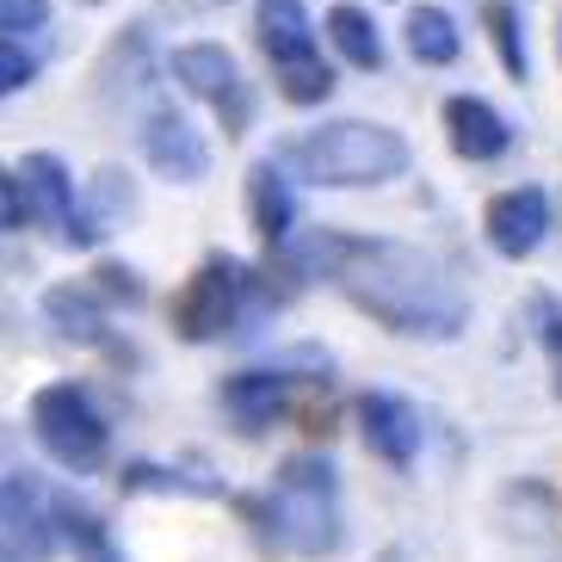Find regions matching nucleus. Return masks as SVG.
Returning a JSON list of instances; mask_svg holds the SVG:
<instances>
[{
    "label": "nucleus",
    "mask_w": 562,
    "mask_h": 562,
    "mask_svg": "<svg viewBox=\"0 0 562 562\" xmlns=\"http://www.w3.org/2000/svg\"><path fill=\"white\" fill-rule=\"evenodd\" d=\"M32 432L44 458L63 463L68 476H93L112 458V427L100 402L87 396V383H44L32 396Z\"/></svg>",
    "instance_id": "obj_6"
},
{
    "label": "nucleus",
    "mask_w": 562,
    "mask_h": 562,
    "mask_svg": "<svg viewBox=\"0 0 562 562\" xmlns=\"http://www.w3.org/2000/svg\"><path fill=\"white\" fill-rule=\"evenodd\" d=\"M248 223L266 248H284L291 241V223H297V199L284 186V167L266 155V161L248 167Z\"/></svg>",
    "instance_id": "obj_16"
},
{
    "label": "nucleus",
    "mask_w": 562,
    "mask_h": 562,
    "mask_svg": "<svg viewBox=\"0 0 562 562\" xmlns=\"http://www.w3.org/2000/svg\"><path fill=\"white\" fill-rule=\"evenodd\" d=\"M0 37L44 44L50 37V0H0Z\"/></svg>",
    "instance_id": "obj_25"
},
{
    "label": "nucleus",
    "mask_w": 562,
    "mask_h": 562,
    "mask_svg": "<svg viewBox=\"0 0 562 562\" xmlns=\"http://www.w3.org/2000/svg\"><path fill=\"white\" fill-rule=\"evenodd\" d=\"M328 390V364L297 371V364H260V371H235L216 383V408L241 439L284 427V420H315V396Z\"/></svg>",
    "instance_id": "obj_5"
},
{
    "label": "nucleus",
    "mask_w": 562,
    "mask_h": 562,
    "mask_svg": "<svg viewBox=\"0 0 562 562\" xmlns=\"http://www.w3.org/2000/svg\"><path fill=\"white\" fill-rule=\"evenodd\" d=\"M359 432H364V451L378 463H390V470H414V458H420V414L396 390H364Z\"/></svg>",
    "instance_id": "obj_12"
},
{
    "label": "nucleus",
    "mask_w": 562,
    "mask_h": 562,
    "mask_svg": "<svg viewBox=\"0 0 562 562\" xmlns=\"http://www.w3.org/2000/svg\"><path fill=\"white\" fill-rule=\"evenodd\" d=\"M143 81H149V25H131L100 63V105L105 112H131Z\"/></svg>",
    "instance_id": "obj_18"
},
{
    "label": "nucleus",
    "mask_w": 562,
    "mask_h": 562,
    "mask_svg": "<svg viewBox=\"0 0 562 562\" xmlns=\"http://www.w3.org/2000/svg\"><path fill=\"white\" fill-rule=\"evenodd\" d=\"M241 519L254 526L260 550L322 562L347 544V513H340V470L322 451H297L279 463L266 495H235Z\"/></svg>",
    "instance_id": "obj_2"
},
{
    "label": "nucleus",
    "mask_w": 562,
    "mask_h": 562,
    "mask_svg": "<svg viewBox=\"0 0 562 562\" xmlns=\"http://www.w3.org/2000/svg\"><path fill=\"white\" fill-rule=\"evenodd\" d=\"M19 173H25V192H32V211L37 223H50L63 241H75V229H81V199H75V180H68V167L56 161V155H25L19 161Z\"/></svg>",
    "instance_id": "obj_14"
},
{
    "label": "nucleus",
    "mask_w": 562,
    "mask_h": 562,
    "mask_svg": "<svg viewBox=\"0 0 562 562\" xmlns=\"http://www.w3.org/2000/svg\"><path fill=\"white\" fill-rule=\"evenodd\" d=\"M446 143H451L458 161H495V155H507L513 131H507V117H501L488 100H476V93H451L446 100Z\"/></svg>",
    "instance_id": "obj_13"
},
{
    "label": "nucleus",
    "mask_w": 562,
    "mask_h": 562,
    "mask_svg": "<svg viewBox=\"0 0 562 562\" xmlns=\"http://www.w3.org/2000/svg\"><path fill=\"white\" fill-rule=\"evenodd\" d=\"M557 56H562V13H557Z\"/></svg>",
    "instance_id": "obj_30"
},
{
    "label": "nucleus",
    "mask_w": 562,
    "mask_h": 562,
    "mask_svg": "<svg viewBox=\"0 0 562 562\" xmlns=\"http://www.w3.org/2000/svg\"><path fill=\"white\" fill-rule=\"evenodd\" d=\"M482 32H488V44H495L501 68H507L513 81H526V32H519V7L513 0H482Z\"/></svg>",
    "instance_id": "obj_24"
},
{
    "label": "nucleus",
    "mask_w": 562,
    "mask_h": 562,
    "mask_svg": "<svg viewBox=\"0 0 562 562\" xmlns=\"http://www.w3.org/2000/svg\"><path fill=\"white\" fill-rule=\"evenodd\" d=\"M56 538V501L32 482V470H7L0 482V562H50Z\"/></svg>",
    "instance_id": "obj_9"
},
{
    "label": "nucleus",
    "mask_w": 562,
    "mask_h": 562,
    "mask_svg": "<svg viewBox=\"0 0 562 562\" xmlns=\"http://www.w3.org/2000/svg\"><path fill=\"white\" fill-rule=\"evenodd\" d=\"M526 328L544 352V371H550V396L562 402V303L550 291H531L526 297Z\"/></svg>",
    "instance_id": "obj_23"
},
{
    "label": "nucleus",
    "mask_w": 562,
    "mask_h": 562,
    "mask_svg": "<svg viewBox=\"0 0 562 562\" xmlns=\"http://www.w3.org/2000/svg\"><path fill=\"white\" fill-rule=\"evenodd\" d=\"M328 37H334V50L347 56L352 68H383V32H378V19L364 13V7H334L328 13Z\"/></svg>",
    "instance_id": "obj_21"
},
{
    "label": "nucleus",
    "mask_w": 562,
    "mask_h": 562,
    "mask_svg": "<svg viewBox=\"0 0 562 562\" xmlns=\"http://www.w3.org/2000/svg\"><path fill=\"white\" fill-rule=\"evenodd\" d=\"M136 204V192H131V173H117V167H105L100 180H93V192L81 199V229H75V241L68 248H93L105 229H112L117 216Z\"/></svg>",
    "instance_id": "obj_20"
},
{
    "label": "nucleus",
    "mask_w": 562,
    "mask_h": 562,
    "mask_svg": "<svg viewBox=\"0 0 562 562\" xmlns=\"http://www.w3.org/2000/svg\"><path fill=\"white\" fill-rule=\"evenodd\" d=\"M93 284H100L105 303H124V310H143V303H149L143 272H136V266H124V260H100V266H93Z\"/></svg>",
    "instance_id": "obj_26"
},
{
    "label": "nucleus",
    "mask_w": 562,
    "mask_h": 562,
    "mask_svg": "<svg viewBox=\"0 0 562 562\" xmlns=\"http://www.w3.org/2000/svg\"><path fill=\"white\" fill-rule=\"evenodd\" d=\"M167 68H173V81H180L192 100H204V105L216 112L223 136H248V124H254V93H248L241 68H235V56L223 50V44H180Z\"/></svg>",
    "instance_id": "obj_8"
},
{
    "label": "nucleus",
    "mask_w": 562,
    "mask_h": 562,
    "mask_svg": "<svg viewBox=\"0 0 562 562\" xmlns=\"http://www.w3.org/2000/svg\"><path fill=\"white\" fill-rule=\"evenodd\" d=\"M32 81H37V44L0 37V93H25Z\"/></svg>",
    "instance_id": "obj_27"
},
{
    "label": "nucleus",
    "mask_w": 562,
    "mask_h": 562,
    "mask_svg": "<svg viewBox=\"0 0 562 562\" xmlns=\"http://www.w3.org/2000/svg\"><path fill=\"white\" fill-rule=\"evenodd\" d=\"M254 32L272 63V81L291 105H322L334 93V68L315 50V25L303 13V0H260L254 7Z\"/></svg>",
    "instance_id": "obj_7"
},
{
    "label": "nucleus",
    "mask_w": 562,
    "mask_h": 562,
    "mask_svg": "<svg viewBox=\"0 0 562 562\" xmlns=\"http://www.w3.org/2000/svg\"><path fill=\"white\" fill-rule=\"evenodd\" d=\"M143 155H149L155 173H167V180L180 186H199L204 167H211V149H204V136L186 124V112L173 100H149L143 105Z\"/></svg>",
    "instance_id": "obj_11"
},
{
    "label": "nucleus",
    "mask_w": 562,
    "mask_h": 562,
    "mask_svg": "<svg viewBox=\"0 0 562 562\" xmlns=\"http://www.w3.org/2000/svg\"><path fill=\"white\" fill-rule=\"evenodd\" d=\"M0 223H7V235H19L25 223H37L32 192H25V173H19V167H7V180H0Z\"/></svg>",
    "instance_id": "obj_28"
},
{
    "label": "nucleus",
    "mask_w": 562,
    "mask_h": 562,
    "mask_svg": "<svg viewBox=\"0 0 562 562\" xmlns=\"http://www.w3.org/2000/svg\"><path fill=\"white\" fill-rule=\"evenodd\" d=\"M482 235L501 260H531L550 235V192L544 186H507L482 211Z\"/></svg>",
    "instance_id": "obj_10"
},
{
    "label": "nucleus",
    "mask_w": 562,
    "mask_h": 562,
    "mask_svg": "<svg viewBox=\"0 0 562 562\" xmlns=\"http://www.w3.org/2000/svg\"><path fill=\"white\" fill-rule=\"evenodd\" d=\"M284 303V291H272L266 272H254L235 254H204L192 266V279L173 297V334L186 347H211V340H235L248 334L260 315H272Z\"/></svg>",
    "instance_id": "obj_3"
},
{
    "label": "nucleus",
    "mask_w": 562,
    "mask_h": 562,
    "mask_svg": "<svg viewBox=\"0 0 562 562\" xmlns=\"http://www.w3.org/2000/svg\"><path fill=\"white\" fill-rule=\"evenodd\" d=\"M56 526H63V544L75 550V562H131V557H124V544L112 538V526H105L87 501L56 495Z\"/></svg>",
    "instance_id": "obj_19"
},
{
    "label": "nucleus",
    "mask_w": 562,
    "mask_h": 562,
    "mask_svg": "<svg viewBox=\"0 0 562 562\" xmlns=\"http://www.w3.org/2000/svg\"><path fill=\"white\" fill-rule=\"evenodd\" d=\"M284 161L297 167L310 186H383L396 180L402 167H408V143H402V131H390V124H364V117H334V124H315V131H303L291 149H284Z\"/></svg>",
    "instance_id": "obj_4"
},
{
    "label": "nucleus",
    "mask_w": 562,
    "mask_h": 562,
    "mask_svg": "<svg viewBox=\"0 0 562 562\" xmlns=\"http://www.w3.org/2000/svg\"><path fill=\"white\" fill-rule=\"evenodd\" d=\"M408 50L420 68H451L458 63V25H451L446 7H414L408 13Z\"/></svg>",
    "instance_id": "obj_22"
},
{
    "label": "nucleus",
    "mask_w": 562,
    "mask_h": 562,
    "mask_svg": "<svg viewBox=\"0 0 562 562\" xmlns=\"http://www.w3.org/2000/svg\"><path fill=\"white\" fill-rule=\"evenodd\" d=\"M371 562H408V550H402V544H383V550H378V557H371Z\"/></svg>",
    "instance_id": "obj_29"
},
{
    "label": "nucleus",
    "mask_w": 562,
    "mask_h": 562,
    "mask_svg": "<svg viewBox=\"0 0 562 562\" xmlns=\"http://www.w3.org/2000/svg\"><path fill=\"white\" fill-rule=\"evenodd\" d=\"M291 279H322L359 315L402 340H458L470 322V297L451 279L439 254L390 241V235H347V229H315L284 254Z\"/></svg>",
    "instance_id": "obj_1"
},
{
    "label": "nucleus",
    "mask_w": 562,
    "mask_h": 562,
    "mask_svg": "<svg viewBox=\"0 0 562 562\" xmlns=\"http://www.w3.org/2000/svg\"><path fill=\"white\" fill-rule=\"evenodd\" d=\"M117 488L124 495H186V501H235L229 488H223V476H211V470H180V463H149L136 458L117 470Z\"/></svg>",
    "instance_id": "obj_17"
},
{
    "label": "nucleus",
    "mask_w": 562,
    "mask_h": 562,
    "mask_svg": "<svg viewBox=\"0 0 562 562\" xmlns=\"http://www.w3.org/2000/svg\"><path fill=\"white\" fill-rule=\"evenodd\" d=\"M44 315H50L56 328H63V340H75V347H112V322H105V297L100 284H50L44 291Z\"/></svg>",
    "instance_id": "obj_15"
}]
</instances>
